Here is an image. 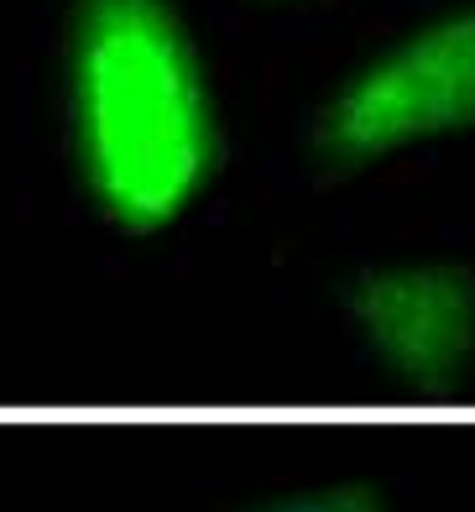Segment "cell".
<instances>
[{"mask_svg":"<svg viewBox=\"0 0 475 512\" xmlns=\"http://www.w3.org/2000/svg\"><path fill=\"white\" fill-rule=\"evenodd\" d=\"M68 105L89 199L126 236H157L220 168V126L173 0H74Z\"/></svg>","mask_w":475,"mask_h":512,"instance_id":"cell-1","label":"cell"},{"mask_svg":"<svg viewBox=\"0 0 475 512\" xmlns=\"http://www.w3.org/2000/svg\"><path fill=\"white\" fill-rule=\"evenodd\" d=\"M475 126V6L429 21L371 58L319 110L314 147L329 178H345L397 147Z\"/></svg>","mask_w":475,"mask_h":512,"instance_id":"cell-2","label":"cell"},{"mask_svg":"<svg viewBox=\"0 0 475 512\" xmlns=\"http://www.w3.org/2000/svg\"><path fill=\"white\" fill-rule=\"evenodd\" d=\"M345 314L402 387L444 398L475 361V272L460 262L371 267L345 283Z\"/></svg>","mask_w":475,"mask_h":512,"instance_id":"cell-3","label":"cell"},{"mask_svg":"<svg viewBox=\"0 0 475 512\" xmlns=\"http://www.w3.org/2000/svg\"><path fill=\"white\" fill-rule=\"evenodd\" d=\"M251 512H387V497H382V486H371V481H340V486H324V492L261 502Z\"/></svg>","mask_w":475,"mask_h":512,"instance_id":"cell-4","label":"cell"}]
</instances>
